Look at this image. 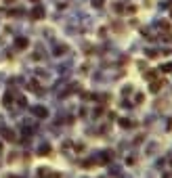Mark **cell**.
Here are the masks:
<instances>
[{
    "label": "cell",
    "instance_id": "obj_6",
    "mask_svg": "<svg viewBox=\"0 0 172 178\" xmlns=\"http://www.w3.org/2000/svg\"><path fill=\"white\" fill-rule=\"evenodd\" d=\"M34 113H36V115H40V118H46V115H48V111H46V109H42V107H36Z\"/></svg>",
    "mask_w": 172,
    "mask_h": 178
},
{
    "label": "cell",
    "instance_id": "obj_12",
    "mask_svg": "<svg viewBox=\"0 0 172 178\" xmlns=\"http://www.w3.org/2000/svg\"><path fill=\"white\" fill-rule=\"evenodd\" d=\"M11 103H13V96H11V94H4V105L11 107Z\"/></svg>",
    "mask_w": 172,
    "mask_h": 178
},
{
    "label": "cell",
    "instance_id": "obj_5",
    "mask_svg": "<svg viewBox=\"0 0 172 178\" xmlns=\"http://www.w3.org/2000/svg\"><path fill=\"white\" fill-rule=\"evenodd\" d=\"M162 86H164L162 82H155V80H153V82H151V88H149V90H151V92H160V88H162Z\"/></svg>",
    "mask_w": 172,
    "mask_h": 178
},
{
    "label": "cell",
    "instance_id": "obj_3",
    "mask_svg": "<svg viewBox=\"0 0 172 178\" xmlns=\"http://www.w3.org/2000/svg\"><path fill=\"white\" fill-rule=\"evenodd\" d=\"M0 134H2L6 140H11V142L17 140V138H15V132H13V130H8V128H0Z\"/></svg>",
    "mask_w": 172,
    "mask_h": 178
},
{
    "label": "cell",
    "instance_id": "obj_2",
    "mask_svg": "<svg viewBox=\"0 0 172 178\" xmlns=\"http://www.w3.org/2000/svg\"><path fill=\"white\" fill-rule=\"evenodd\" d=\"M38 174H40V178H59V174L57 172H50L48 168H42Z\"/></svg>",
    "mask_w": 172,
    "mask_h": 178
},
{
    "label": "cell",
    "instance_id": "obj_14",
    "mask_svg": "<svg viewBox=\"0 0 172 178\" xmlns=\"http://www.w3.org/2000/svg\"><path fill=\"white\" fill-rule=\"evenodd\" d=\"M4 4H15V0H4Z\"/></svg>",
    "mask_w": 172,
    "mask_h": 178
},
{
    "label": "cell",
    "instance_id": "obj_10",
    "mask_svg": "<svg viewBox=\"0 0 172 178\" xmlns=\"http://www.w3.org/2000/svg\"><path fill=\"white\" fill-rule=\"evenodd\" d=\"M40 155H50V147H48V145H44V147L40 149Z\"/></svg>",
    "mask_w": 172,
    "mask_h": 178
},
{
    "label": "cell",
    "instance_id": "obj_8",
    "mask_svg": "<svg viewBox=\"0 0 172 178\" xmlns=\"http://www.w3.org/2000/svg\"><path fill=\"white\" fill-rule=\"evenodd\" d=\"M160 71H164V74H170V71H172V63H166V65H162V67H160Z\"/></svg>",
    "mask_w": 172,
    "mask_h": 178
},
{
    "label": "cell",
    "instance_id": "obj_16",
    "mask_svg": "<svg viewBox=\"0 0 172 178\" xmlns=\"http://www.w3.org/2000/svg\"><path fill=\"white\" fill-rule=\"evenodd\" d=\"M170 17H172V11H170Z\"/></svg>",
    "mask_w": 172,
    "mask_h": 178
},
{
    "label": "cell",
    "instance_id": "obj_9",
    "mask_svg": "<svg viewBox=\"0 0 172 178\" xmlns=\"http://www.w3.org/2000/svg\"><path fill=\"white\" fill-rule=\"evenodd\" d=\"M30 90H32V92H42L40 88H38V82H32V84H30Z\"/></svg>",
    "mask_w": 172,
    "mask_h": 178
},
{
    "label": "cell",
    "instance_id": "obj_15",
    "mask_svg": "<svg viewBox=\"0 0 172 178\" xmlns=\"http://www.w3.org/2000/svg\"><path fill=\"white\" fill-rule=\"evenodd\" d=\"M32 2H40V0H32Z\"/></svg>",
    "mask_w": 172,
    "mask_h": 178
},
{
    "label": "cell",
    "instance_id": "obj_13",
    "mask_svg": "<svg viewBox=\"0 0 172 178\" xmlns=\"http://www.w3.org/2000/svg\"><path fill=\"white\" fill-rule=\"evenodd\" d=\"M145 78H147V80H155V71H147Z\"/></svg>",
    "mask_w": 172,
    "mask_h": 178
},
{
    "label": "cell",
    "instance_id": "obj_7",
    "mask_svg": "<svg viewBox=\"0 0 172 178\" xmlns=\"http://www.w3.org/2000/svg\"><path fill=\"white\" fill-rule=\"evenodd\" d=\"M113 11H115V13H124V11H126V6H124L122 2H115V4H113Z\"/></svg>",
    "mask_w": 172,
    "mask_h": 178
},
{
    "label": "cell",
    "instance_id": "obj_4",
    "mask_svg": "<svg viewBox=\"0 0 172 178\" xmlns=\"http://www.w3.org/2000/svg\"><path fill=\"white\" fill-rule=\"evenodd\" d=\"M28 38H23V36H21V38H15V46L17 48H28Z\"/></svg>",
    "mask_w": 172,
    "mask_h": 178
},
{
    "label": "cell",
    "instance_id": "obj_11",
    "mask_svg": "<svg viewBox=\"0 0 172 178\" xmlns=\"http://www.w3.org/2000/svg\"><path fill=\"white\" fill-rule=\"evenodd\" d=\"M103 4H105V0H93V6L95 8H103Z\"/></svg>",
    "mask_w": 172,
    "mask_h": 178
},
{
    "label": "cell",
    "instance_id": "obj_1",
    "mask_svg": "<svg viewBox=\"0 0 172 178\" xmlns=\"http://www.w3.org/2000/svg\"><path fill=\"white\" fill-rule=\"evenodd\" d=\"M30 17H32L34 21H36V19H42V17H44V8H42V6L32 8V11H30Z\"/></svg>",
    "mask_w": 172,
    "mask_h": 178
}]
</instances>
